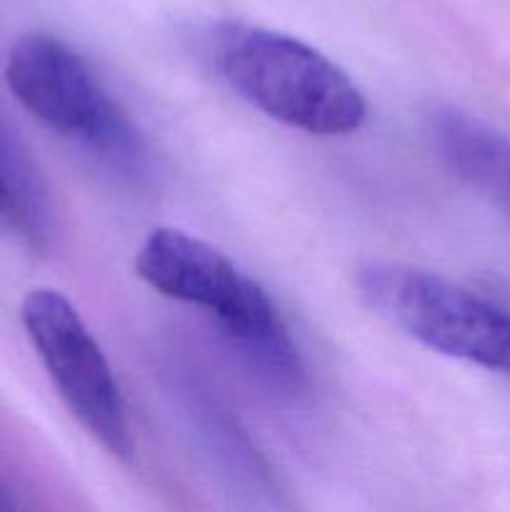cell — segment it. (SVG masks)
Returning a JSON list of instances; mask_svg holds the SVG:
<instances>
[{
    "label": "cell",
    "mask_w": 510,
    "mask_h": 512,
    "mask_svg": "<svg viewBox=\"0 0 510 512\" xmlns=\"http://www.w3.org/2000/svg\"><path fill=\"white\" fill-rule=\"evenodd\" d=\"M135 273L155 293L208 310L265 383L290 393L303 388V358L273 300L218 248L178 228H158L140 245Z\"/></svg>",
    "instance_id": "1"
},
{
    "label": "cell",
    "mask_w": 510,
    "mask_h": 512,
    "mask_svg": "<svg viewBox=\"0 0 510 512\" xmlns=\"http://www.w3.org/2000/svg\"><path fill=\"white\" fill-rule=\"evenodd\" d=\"M208 53L240 98L290 128L348 135L368 118L363 93L350 75L290 35L223 23L210 33Z\"/></svg>",
    "instance_id": "2"
},
{
    "label": "cell",
    "mask_w": 510,
    "mask_h": 512,
    "mask_svg": "<svg viewBox=\"0 0 510 512\" xmlns=\"http://www.w3.org/2000/svg\"><path fill=\"white\" fill-rule=\"evenodd\" d=\"M365 303L388 323L448 358L510 373V315L470 290L400 263L358 270Z\"/></svg>",
    "instance_id": "3"
},
{
    "label": "cell",
    "mask_w": 510,
    "mask_h": 512,
    "mask_svg": "<svg viewBox=\"0 0 510 512\" xmlns=\"http://www.w3.org/2000/svg\"><path fill=\"white\" fill-rule=\"evenodd\" d=\"M5 83L35 120L65 138L80 140L110 158H133L135 130L108 98L85 60L48 33H28L13 43Z\"/></svg>",
    "instance_id": "4"
},
{
    "label": "cell",
    "mask_w": 510,
    "mask_h": 512,
    "mask_svg": "<svg viewBox=\"0 0 510 512\" xmlns=\"http://www.w3.org/2000/svg\"><path fill=\"white\" fill-rule=\"evenodd\" d=\"M20 320L55 390L80 425L113 458H133V433L115 375L78 310L53 288H35Z\"/></svg>",
    "instance_id": "5"
},
{
    "label": "cell",
    "mask_w": 510,
    "mask_h": 512,
    "mask_svg": "<svg viewBox=\"0 0 510 512\" xmlns=\"http://www.w3.org/2000/svg\"><path fill=\"white\" fill-rule=\"evenodd\" d=\"M435 148L448 168L510 220V138L483 120L443 108L430 120Z\"/></svg>",
    "instance_id": "6"
},
{
    "label": "cell",
    "mask_w": 510,
    "mask_h": 512,
    "mask_svg": "<svg viewBox=\"0 0 510 512\" xmlns=\"http://www.w3.org/2000/svg\"><path fill=\"white\" fill-rule=\"evenodd\" d=\"M20 208H18V200H15V190L10 188L8 178L5 173L0 170V225L8 223V220H18L20 218Z\"/></svg>",
    "instance_id": "7"
},
{
    "label": "cell",
    "mask_w": 510,
    "mask_h": 512,
    "mask_svg": "<svg viewBox=\"0 0 510 512\" xmlns=\"http://www.w3.org/2000/svg\"><path fill=\"white\" fill-rule=\"evenodd\" d=\"M13 508H18V503H15V498H13V493H10L8 485L0 480V510H13Z\"/></svg>",
    "instance_id": "8"
}]
</instances>
